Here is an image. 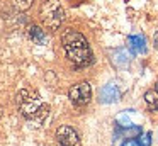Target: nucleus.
<instances>
[{"label": "nucleus", "mask_w": 158, "mask_h": 146, "mask_svg": "<svg viewBox=\"0 0 158 146\" xmlns=\"http://www.w3.org/2000/svg\"><path fill=\"white\" fill-rule=\"evenodd\" d=\"M15 100H17L19 112L22 114L24 119H27L31 122H38V124H43L48 119L49 107L38 92L29 90V88H22V90H19Z\"/></svg>", "instance_id": "obj_1"}, {"label": "nucleus", "mask_w": 158, "mask_h": 146, "mask_svg": "<svg viewBox=\"0 0 158 146\" xmlns=\"http://www.w3.org/2000/svg\"><path fill=\"white\" fill-rule=\"evenodd\" d=\"M61 43H63V49L66 53V58L72 63H75L77 66H87V65L92 63L94 54L89 41L85 39L83 34L77 32L73 29H68L63 32Z\"/></svg>", "instance_id": "obj_2"}, {"label": "nucleus", "mask_w": 158, "mask_h": 146, "mask_svg": "<svg viewBox=\"0 0 158 146\" xmlns=\"http://www.w3.org/2000/svg\"><path fill=\"white\" fill-rule=\"evenodd\" d=\"M39 17H41V22L44 24L46 29L58 31L63 20H65V10H63L61 3L58 0H46L41 5Z\"/></svg>", "instance_id": "obj_3"}, {"label": "nucleus", "mask_w": 158, "mask_h": 146, "mask_svg": "<svg viewBox=\"0 0 158 146\" xmlns=\"http://www.w3.org/2000/svg\"><path fill=\"white\" fill-rule=\"evenodd\" d=\"M70 100L75 105H85L90 102L92 98V87H90L89 81H80V83H75L68 92Z\"/></svg>", "instance_id": "obj_4"}, {"label": "nucleus", "mask_w": 158, "mask_h": 146, "mask_svg": "<svg viewBox=\"0 0 158 146\" xmlns=\"http://www.w3.org/2000/svg\"><path fill=\"white\" fill-rule=\"evenodd\" d=\"M56 139L61 146H80V136L72 126H60L56 129Z\"/></svg>", "instance_id": "obj_5"}, {"label": "nucleus", "mask_w": 158, "mask_h": 146, "mask_svg": "<svg viewBox=\"0 0 158 146\" xmlns=\"http://www.w3.org/2000/svg\"><path fill=\"white\" fill-rule=\"evenodd\" d=\"M119 95H121L119 85H117L116 81H109L107 85H104V87L100 88L99 97H100V100H102V102H106V104H110V102L117 100V98H119Z\"/></svg>", "instance_id": "obj_6"}, {"label": "nucleus", "mask_w": 158, "mask_h": 146, "mask_svg": "<svg viewBox=\"0 0 158 146\" xmlns=\"http://www.w3.org/2000/svg\"><path fill=\"white\" fill-rule=\"evenodd\" d=\"M29 37H31V41L32 43H36V44H46V34H44V31H41V27H38V26H31L29 27Z\"/></svg>", "instance_id": "obj_7"}, {"label": "nucleus", "mask_w": 158, "mask_h": 146, "mask_svg": "<svg viewBox=\"0 0 158 146\" xmlns=\"http://www.w3.org/2000/svg\"><path fill=\"white\" fill-rule=\"evenodd\" d=\"M144 102H146V107L151 112H158V92L155 90H148L144 94Z\"/></svg>", "instance_id": "obj_8"}, {"label": "nucleus", "mask_w": 158, "mask_h": 146, "mask_svg": "<svg viewBox=\"0 0 158 146\" xmlns=\"http://www.w3.org/2000/svg\"><path fill=\"white\" fill-rule=\"evenodd\" d=\"M129 44H131V49L138 51V53H143L146 51V46H144V39L141 36H131L129 37Z\"/></svg>", "instance_id": "obj_9"}, {"label": "nucleus", "mask_w": 158, "mask_h": 146, "mask_svg": "<svg viewBox=\"0 0 158 146\" xmlns=\"http://www.w3.org/2000/svg\"><path fill=\"white\" fill-rule=\"evenodd\" d=\"M12 2H14V5L17 7L19 10H27L29 7H31L32 0H12Z\"/></svg>", "instance_id": "obj_10"}, {"label": "nucleus", "mask_w": 158, "mask_h": 146, "mask_svg": "<svg viewBox=\"0 0 158 146\" xmlns=\"http://www.w3.org/2000/svg\"><path fill=\"white\" fill-rule=\"evenodd\" d=\"M123 146H139V143H138V141H134V139H129V141H126Z\"/></svg>", "instance_id": "obj_11"}, {"label": "nucleus", "mask_w": 158, "mask_h": 146, "mask_svg": "<svg viewBox=\"0 0 158 146\" xmlns=\"http://www.w3.org/2000/svg\"><path fill=\"white\" fill-rule=\"evenodd\" d=\"M153 46H155V49L158 51V31L155 32V36H153Z\"/></svg>", "instance_id": "obj_12"}, {"label": "nucleus", "mask_w": 158, "mask_h": 146, "mask_svg": "<svg viewBox=\"0 0 158 146\" xmlns=\"http://www.w3.org/2000/svg\"><path fill=\"white\" fill-rule=\"evenodd\" d=\"M155 90H156V92H158V81H156V85H155Z\"/></svg>", "instance_id": "obj_13"}, {"label": "nucleus", "mask_w": 158, "mask_h": 146, "mask_svg": "<svg viewBox=\"0 0 158 146\" xmlns=\"http://www.w3.org/2000/svg\"><path fill=\"white\" fill-rule=\"evenodd\" d=\"M0 115H2V107H0Z\"/></svg>", "instance_id": "obj_14"}]
</instances>
